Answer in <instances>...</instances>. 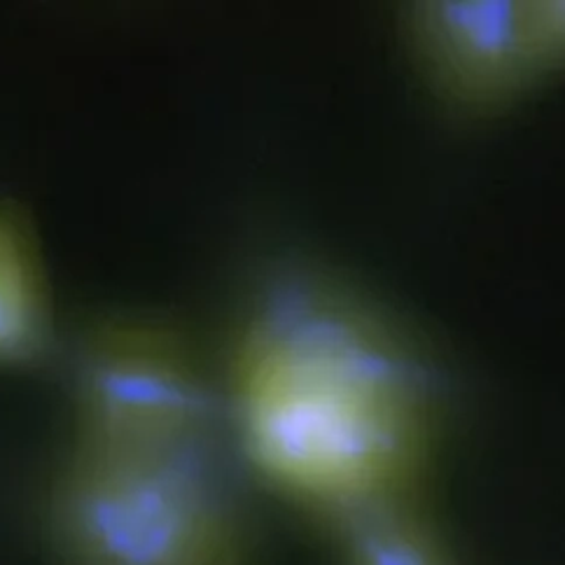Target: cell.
Listing matches in <instances>:
<instances>
[{"instance_id": "6da1fadb", "label": "cell", "mask_w": 565, "mask_h": 565, "mask_svg": "<svg viewBox=\"0 0 565 565\" xmlns=\"http://www.w3.org/2000/svg\"><path fill=\"white\" fill-rule=\"evenodd\" d=\"M222 393L253 470L326 529L420 498L441 409L328 360L227 355Z\"/></svg>"}, {"instance_id": "7a4b0ae2", "label": "cell", "mask_w": 565, "mask_h": 565, "mask_svg": "<svg viewBox=\"0 0 565 565\" xmlns=\"http://www.w3.org/2000/svg\"><path fill=\"white\" fill-rule=\"evenodd\" d=\"M45 519L68 565L250 563V519L222 441L152 451L71 444Z\"/></svg>"}, {"instance_id": "3957f363", "label": "cell", "mask_w": 565, "mask_h": 565, "mask_svg": "<svg viewBox=\"0 0 565 565\" xmlns=\"http://www.w3.org/2000/svg\"><path fill=\"white\" fill-rule=\"evenodd\" d=\"M71 444L152 451L222 441V383L178 322L106 313L79 328L66 353Z\"/></svg>"}, {"instance_id": "277c9868", "label": "cell", "mask_w": 565, "mask_h": 565, "mask_svg": "<svg viewBox=\"0 0 565 565\" xmlns=\"http://www.w3.org/2000/svg\"><path fill=\"white\" fill-rule=\"evenodd\" d=\"M399 33L418 83L458 122L508 113L565 66V0H414Z\"/></svg>"}, {"instance_id": "5b68a950", "label": "cell", "mask_w": 565, "mask_h": 565, "mask_svg": "<svg viewBox=\"0 0 565 565\" xmlns=\"http://www.w3.org/2000/svg\"><path fill=\"white\" fill-rule=\"evenodd\" d=\"M62 353L47 267L26 222L0 204V370H40Z\"/></svg>"}, {"instance_id": "8992f818", "label": "cell", "mask_w": 565, "mask_h": 565, "mask_svg": "<svg viewBox=\"0 0 565 565\" xmlns=\"http://www.w3.org/2000/svg\"><path fill=\"white\" fill-rule=\"evenodd\" d=\"M330 533L344 565H456L418 500L365 512Z\"/></svg>"}]
</instances>
